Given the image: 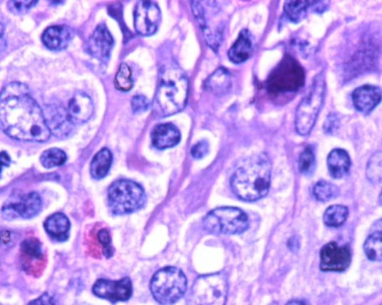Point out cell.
<instances>
[{"mask_svg": "<svg viewBox=\"0 0 382 305\" xmlns=\"http://www.w3.org/2000/svg\"><path fill=\"white\" fill-rule=\"evenodd\" d=\"M0 128L20 141L46 142L51 136L43 110L21 83H12L0 93Z\"/></svg>", "mask_w": 382, "mask_h": 305, "instance_id": "cell-1", "label": "cell"}, {"mask_svg": "<svg viewBox=\"0 0 382 305\" xmlns=\"http://www.w3.org/2000/svg\"><path fill=\"white\" fill-rule=\"evenodd\" d=\"M272 165L264 153L244 159L234 168L230 185L238 198L255 202L266 196L270 187Z\"/></svg>", "mask_w": 382, "mask_h": 305, "instance_id": "cell-2", "label": "cell"}, {"mask_svg": "<svg viewBox=\"0 0 382 305\" xmlns=\"http://www.w3.org/2000/svg\"><path fill=\"white\" fill-rule=\"evenodd\" d=\"M188 78L177 64H166L160 73L155 108L160 115H175L187 104Z\"/></svg>", "mask_w": 382, "mask_h": 305, "instance_id": "cell-3", "label": "cell"}, {"mask_svg": "<svg viewBox=\"0 0 382 305\" xmlns=\"http://www.w3.org/2000/svg\"><path fill=\"white\" fill-rule=\"evenodd\" d=\"M150 289L160 304H174L182 299L187 291V278L180 269L173 267L160 269L151 279Z\"/></svg>", "mask_w": 382, "mask_h": 305, "instance_id": "cell-4", "label": "cell"}, {"mask_svg": "<svg viewBox=\"0 0 382 305\" xmlns=\"http://www.w3.org/2000/svg\"><path fill=\"white\" fill-rule=\"evenodd\" d=\"M304 71L292 56L286 55L267 81L270 95L279 96L296 93L304 86Z\"/></svg>", "mask_w": 382, "mask_h": 305, "instance_id": "cell-5", "label": "cell"}, {"mask_svg": "<svg viewBox=\"0 0 382 305\" xmlns=\"http://www.w3.org/2000/svg\"><path fill=\"white\" fill-rule=\"evenodd\" d=\"M145 195L141 185L128 180L113 182L108 191V206L116 215L134 213L145 205Z\"/></svg>", "mask_w": 382, "mask_h": 305, "instance_id": "cell-6", "label": "cell"}, {"mask_svg": "<svg viewBox=\"0 0 382 305\" xmlns=\"http://www.w3.org/2000/svg\"><path fill=\"white\" fill-rule=\"evenodd\" d=\"M324 75L316 77L307 96L299 104L296 113V130L302 136H307L313 130L316 119L319 117L321 105L324 103Z\"/></svg>", "mask_w": 382, "mask_h": 305, "instance_id": "cell-7", "label": "cell"}, {"mask_svg": "<svg viewBox=\"0 0 382 305\" xmlns=\"http://www.w3.org/2000/svg\"><path fill=\"white\" fill-rule=\"evenodd\" d=\"M203 225L210 234H241L249 229V217L239 208H217L205 216Z\"/></svg>", "mask_w": 382, "mask_h": 305, "instance_id": "cell-8", "label": "cell"}, {"mask_svg": "<svg viewBox=\"0 0 382 305\" xmlns=\"http://www.w3.org/2000/svg\"><path fill=\"white\" fill-rule=\"evenodd\" d=\"M228 284L223 274L200 276L191 289L187 305H224Z\"/></svg>", "mask_w": 382, "mask_h": 305, "instance_id": "cell-9", "label": "cell"}, {"mask_svg": "<svg viewBox=\"0 0 382 305\" xmlns=\"http://www.w3.org/2000/svg\"><path fill=\"white\" fill-rule=\"evenodd\" d=\"M41 199L36 192L26 193L14 200H9L4 205V219H15L19 217L22 219H32L41 213Z\"/></svg>", "mask_w": 382, "mask_h": 305, "instance_id": "cell-10", "label": "cell"}, {"mask_svg": "<svg viewBox=\"0 0 382 305\" xmlns=\"http://www.w3.org/2000/svg\"><path fill=\"white\" fill-rule=\"evenodd\" d=\"M133 293L132 281L130 278L120 280L100 279L93 286V294L101 299H108L110 302H125L130 299Z\"/></svg>", "mask_w": 382, "mask_h": 305, "instance_id": "cell-11", "label": "cell"}, {"mask_svg": "<svg viewBox=\"0 0 382 305\" xmlns=\"http://www.w3.org/2000/svg\"><path fill=\"white\" fill-rule=\"evenodd\" d=\"M160 24V9L153 1H139L134 12V26L142 36L154 35Z\"/></svg>", "mask_w": 382, "mask_h": 305, "instance_id": "cell-12", "label": "cell"}, {"mask_svg": "<svg viewBox=\"0 0 382 305\" xmlns=\"http://www.w3.org/2000/svg\"><path fill=\"white\" fill-rule=\"evenodd\" d=\"M351 252L348 246L330 242L321 248V269L323 271L342 272L351 265Z\"/></svg>", "mask_w": 382, "mask_h": 305, "instance_id": "cell-13", "label": "cell"}, {"mask_svg": "<svg viewBox=\"0 0 382 305\" xmlns=\"http://www.w3.org/2000/svg\"><path fill=\"white\" fill-rule=\"evenodd\" d=\"M43 113L47 128L51 134H54L58 138H66L73 130L75 124L70 119L68 111L60 105H56V104L46 105Z\"/></svg>", "mask_w": 382, "mask_h": 305, "instance_id": "cell-14", "label": "cell"}, {"mask_svg": "<svg viewBox=\"0 0 382 305\" xmlns=\"http://www.w3.org/2000/svg\"><path fill=\"white\" fill-rule=\"evenodd\" d=\"M113 38L105 24L98 26L88 41V51L98 60L105 61L109 58L113 48Z\"/></svg>", "mask_w": 382, "mask_h": 305, "instance_id": "cell-15", "label": "cell"}, {"mask_svg": "<svg viewBox=\"0 0 382 305\" xmlns=\"http://www.w3.org/2000/svg\"><path fill=\"white\" fill-rule=\"evenodd\" d=\"M67 111L73 124H84L92 118L94 105L90 96L84 93H77L70 100Z\"/></svg>", "mask_w": 382, "mask_h": 305, "instance_id": "cell-16", "label": "cell"}, {"mask_svg": "<svg viewBox=\"0 0 382 305\" xmlns=\"http://www.w3.org/2000/svg\"><path fill=\"white\" fill-rule=\"evenodd\" d=\"M382 93L380 88L376 86H362L353 93V107L359 113H370L374 108L380 103Z\"/></svg>", "mask_w": 382, "mask_h": 305, "instance_id": "cell-17", "label": "cell"}, {"mask_svg": "<svg viewBox=\"0 0 382 305\" xmlns=\"http://www.w3.org/2000/svg\"><path fill=\"white\" fill-rule=\"evenodd\" d=\"M73 38V31L69 26H53L43 31L41 41L51 51H62L67 48Z\"/></svg>", "mask_w": 382, "mask_h": 305, "instance_id": "cell-18", "label": "cell"}, {"mask_svg": "<svg viewBox=\"0 0 382 305\" xmlns=\"http://www.w3.org/2000/svg\"><path fill=\"white\" fill-rule=\"evenodd\" d=\"M180 130L171 123L160 124L155 127L151 133L153 144L157 149L164 150L177 145L180 142Z\"/></svg>", "mask_w": 382, "mask_h": 305, "instance_id": "cell-19", "label": "cell"}, {"mask_svg": "<svg viewBox=\"0 0 382 305\" xmlns=\"http://www.w3.org/2000/svg\"><path fill=\"white\" fill-rule=\"evenodd\" d=\"M45 230L56 242H66L69 237L70 222L62 213L51 215L45 222Z\"/></svg>", "mask_w": 382, "mask_h": 305, "instance_id": "cell-20", "label": "cell"}, {"mask_svg": "<svg viewBox=\"0 0 382 305\" xmlns=\"http://www.w3.org/2000/svg\"><path fill=\"white\" fill-rule=\"evenodd\" d=\"M252 36L247 30H243L239 33L237 41H234L232 48L229 49L228 56L234 63H242L252 55Z\"/></svg>", "mask_w": 382, "mask_h": 305, "instance_id": "cell-21", "label": "cell"}, {"mask_svg": "<svg viewBox=\"0 0 382 305\" xmlns=\"http://www.w3.org/2000/svg\"><path fill=\"white\" fill-rule=\"evenodd\" d=\"M327 167L334 179H342L351 170V158L347 151L342 149L333 150L327 157Z\"/></svg>", "mask_w": 382, "mask_h": 305, "instance_id": "cell-22", "label": "cell"}, {"mask_svg": "<svg viewBox=\"0 0 382 305\" xmlns=\"http://www.w3.org/2000/svg\"><path fill=\"white\" fill-rule=\"evenodd\" d=\"M205 88L215 95H223L232 88V76L223 68L215 70L209 78L206 79Z\"/></svg>", "mask_w": 382, "mask_h": 305, "instance_id": "cell-23", "label": "cell"}, {"mask_svg": "<svg viewBox=\"0 0 382 305\" xmlns=\"http://www.w3.org/2000/svg\"><path fill=\"white\" fill-rule=\"evenodd\" d=\"M364 252L371 261L382 262V219L374 224L373 230L365 242Z\"/></svg>", "mask_w": 382, "mask_h": 305, "instance_id": "cell-24", "label": "cell"}, {"mask_svg": "<svg viewBox=\"0 0 382 305\" xmlns=\"http://www.w3.org/2000/svg\"><path fill=\"white\" fill-rule=\"evenodd\" d=\"M113 164V153L110 150L102 149L96 153L91 162V174L96 180H101L109 173Z\"/></svg>", "mask_w": 382, "mask_h": 305, "instance_id": "cell-25", "label": "cell"}, {"mask_svg": "<svg viewBox=\"0 0 382 305\" xmlns=\"http://www.w3.org/2000/svg\"><path fill=\"white\" fill-rule=\"evenodd\" d=\"M348 208L341 205H333L327 208L324 214L325 225L330 227H339L345 224L348 219Z\"/></svg>", "mask_w": 382, "mask_h": 305, "instance_id": "cell-26", "label": "cell"}, {"mask_svg": "<svg viewBox=\"0 0 382 305\" xmlns=\"http://www.w3.org/2000/svg\"><path fill=\"white\" fill-rule=\"evenodd\" d=\"M366 177L373 185H379L382 182V152L378 151L371 157L366 166Z\"/></svg>", "mask_w": 382, "mask_h": 305, "instance_id": "cell-27", "label": "cell"}, {"mask_svg": "<svg viewBox=\"0 0 382 305\" xmlns=\"http://www.w3.org/2000/svg\"><path fill=\"white\" fill-rule=\"evenodd\" d=\"M66 162H67V155L63 150L56 149V148L46 150L41 157V162L43 167L46 168L58 167V166H62Z\"/></svg>", "mask_w": 382, "mask_h": 305, "instance_id": "cell-28", "label": "cell"}, {"mask_svg": "<svg viewBox=\"0 0 382 305\" xmlns=\"http://www.w3.org/2000/svg\"><path fill=\"white\" fill-rule=\"evenodd\" d=\"M310 3L308 1H287L285 3V14L292 22H300L307 14Z\"/></svg>", "mask_w": 382, "mask_h": 305, "instance_id": "cell-29", "label": "cell"}, {"mask_svg": "<svg viewBox=\"0 0 382 305\" xmlns=\"http://www.w3.org/2000/svg\"><path fill=\"white\" fill-rule=\"evenodd\" d=\"M314 196L319 202H329L331 199L336 198L339 195V189L332 183L329 182L321 181L316 183L314 187Z\"/></svg>", "mask_w": 382, "mask_h": 305, "instance_id": "cell-30", "label": "cell"}, {"mask_svg": "<svg viewBox=\"0 0 382 305\" xmlns=\"http://www.w3.org/2000/svg\"><path fill=\"white\" fill-rule=\"evenodd\" d=\"M115 86L117 90L122 92H128L133 87V79H132V71L130 66L126 63L120 64L116 77H115Z\"/></svg>", "mask_w": 382, "mask_h": 305, "instance_id": "cell-31", "label": "cell"}, {"mask_svg": "<svg viewBox=\"0 0 382 305\" xmlns=\"http://www.w3.org/2000/svg\"><path fill=\"white\" fill-rule=\"evenodd\" d=\"M315 166V152L311 147H307L299 158V170L304 174H308Z\"/></svg>", "mask_w": 382, "mask_h": 305, "instance_id": "cell-32", "label": "cell"}, {"mask_svg": "<svg viewBox=\"0 0 382 305\" xmlns=\"http://www.w3.org/2000/svg\"><path fill=\"white\" fill-rule=\"evenodd\" d=\"M37 1L32 0V1H26V0H11L7 3V7H9L11 12L14 13L16 15L26 14L31 7L36 6Z\"/></svg>", "mask_w": 382, "mask_h": 305, "instance_id": "cell-33", "label": "cell"}, {"mask_svg": "<svg viewBox=\"0 0 382 305\" xmlns=\"http://www.w3.org/2000/svg\"><path fill=\"white\" fill-rule=\"evenodd\" d=\"M21 249L24 252L26 257H31V259H39L41 257V244L37 239H26L21 246Z\"/></svg>", "mask_w": 382, "mask_h": 305, "instance_id": "cell-34", "label": "cell"}, {"mask_svg": "<svg viewBox=\"0 0 382 305\" xmlns=\"http://www.w3.org/2000/svg\"><path fill=\"white\" fill-rule=\"evenodd\" d=\"M98 240H99L100 244L102 246V251L105 254V257H113V249L111 247V238L110 234L107 229H102L99 231L98 234Z\"/></svg>", "mask_w": 382, "mask_h": 305, "instance_id": "cell-35", "label": "cell"}, {"mask_svg": "<svg viewBox=\"0 0 382 305\" xmlns=\"http://www.w3.org/2000/svg\"><path fill=\"white\" fill-rule=\"evenodd\" d=\"M149 108H150V102L145 96L136 95L132 98V109H133L134 113H145L149 110Z\"/></svg>", "mask_w": 382, "mask_h": 305, "instance_id": "cell-36", "label": "cell"}, {"mask_svg": "<svg viewBox=\"0 0 382 305\" xmlns=\"http://www.w3.org/2000/svg\"><path fill=\"white\" fill-rule=\"evenodd\" d=\"M339 117H338L336 113H331V115L327 117L326 121H325V133H327V134H334L336 130H339Z\"/></svg>", "mask_w": 382, "mask_h": 305, "instance_id": "cell-37", "label": "cell"}, {"mask_svg": "<svg viewBox=\"0 0 382 305\" xmlns=\"http://www.w3.org/2000/svg\"><path fill=\"white\" fill-rule=\"evenodd\" d=\"M207 152H209V144L205 141H200L195 144L190 151L191 156L194 157L195 159L203 158Z\"/></svg>", "mask_w": 382, "mask_h": 305, "instance_id": "cell-38", "label": "cell"}, {"mask_svg": "<svg viewBox=\"0 0 382 305\" xmlns=\"http://www.w3.org/2000/svg\"><path fill=\"white\" fill-rule=\"evenodd\" d=\"M28 305H58L56 301L50 294H43L41 297H38L35 301H32Z\"/></svg>", "mask_w": 382, "mask_h": 305, "instance_id": "cell-39", "label": "cell"}, {"mask_svg": "<svg viewBox=\"0 0 382 305\" xmlns=\"http://www.w3.org/2000/svg\"><path fill=\"white\" fill-rule=\"evenodd\" d=\"M9 162H11V158H9V155L6 152L0 153V173L4 167L9 166Z\"/></svg>", "mask_w": 382, "mask_h": 305, "instance_id": "cell-40", "label": "cell"}, {"mask_svg": "<svg viewBox=\"0 0 382 305\" xmlns=\"http://www.w3.org/2000/svg\"><path fill=\"white\" fill-rule=\"evenodd\" d=\"M6 46V39H5V29L3 24H0V52Z\"/></svg>", "mask_w": 382, "mask_h": 305, "instance_id": "cell-41", "label": "cell"}, {"mask_svg": "<svg viewBox=\"0 0 382 305\" xmlns=\"http://www.w3.org/2000/svg\"><path fill=\"white\" fill-rule=\"evenodd\" d=\"M310 7H313L315 12H324L326 9L327 4L326 3H310Z\"/></svg>", "mask_w": 382, "mask_h": 305, "instance_id": "cell-42", "label": "cell"}, {"mask_svg": "<svg viewBox=\"0 0 382 305\" xmlns=\"http://www.w3.org/2000/svg\"><path fill=\"white\" fill-rule=\"evenodd\" d=\"M11 239V232L9 231H3L0 234V242H4V244H7Z\"/></svg>", "mask_w": 382, "mask_h": 305, "instance_id": "cell-43", "label": "cell"}, {"mask_svg": "<svg viewBox=\"0 0 382 305\" xmlns=\"http://www.w3.org/2000/svg\"><path fill=\"white\" fill-rule=\"evenodd\" d=\"M286 305H308L307 303L304 302V301H300V299H292L290 302H287Z\"/></svg>", "mask_w": 382, "mask_h": 305, "instance_id": "cell-44", "label": "cell"}, {"mask_svg": "<svg viewBox=\"0 0 382 305\" xmlns=\"http://www.w3.org/2000/svg\"><path fill=\"white\" fill-rule=\"evenodd\" d=\"M379 202H380V205H382V190H381V193H380V196H379Z\"/></svg>", "mask_w": 382, "mask_h": 305, "instance_id": "cell-45", "label": "cell"}, {"mask_svg": "<svg viewBox=\"0 0 382 305\" xmlns=\"http://www.w3.org/2000/svg\"><path fill=\"white\" fill-rule=\"evenodd\" d=\"M270 305H278V304H277V303L275 302V303H272V304H270Z\"/></svg>", "mask_w": 382, "mask_h": 305, "instance_id": "cell-46", "label": "cell"}]
</instances>
